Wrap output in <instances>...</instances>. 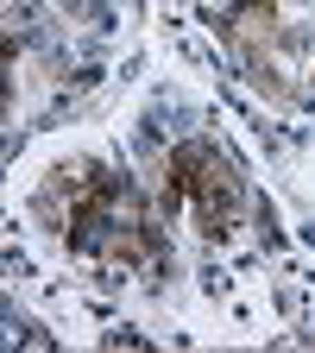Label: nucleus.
Wrapping results in <instances>:
<instances>
[{
	"mask_svg": "<svg viewBox=\"0 0 315 353\" xmlns=\"http://www.w3.org/2000/svg\"><path fill=\"white\" fill-rule=\"evenodd\" d=\"M221 32H227V44L240 57H252L265 38L278 32V7L272 0H252V7H234V13H221Z\"/></svg>",
	"mask_w": 315,
	"mask_h": 353,
	"instance_id": "nucleus-2",
	"label": "nucleus"
},
{
	"mask_svg": "<svg viewBox=\"0 0 315 353\" xmlns=\"http://www.w3.org/2000/svg\"><path fill=\"white\" fill-rule=\"evenodd\" d=\"M190 196H196V214H202V240H227L240 228V208H246L240 170L202 139H196V164H190Z\"/></svg>",
	"mask_w": 315,
	"mask_h": 353,
	"instance_id": "nucleus-1",
	"label": "nucleus"
}]
</instances>
